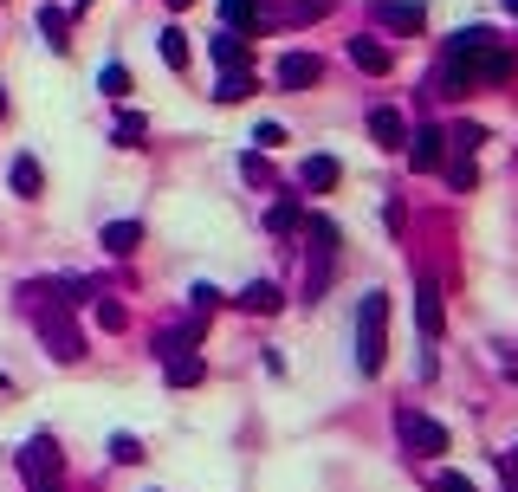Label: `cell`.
Masks as SVG:
<instances>
[{
  "label": "cell",
  "instance_id": "25",
  "mask_svg": "<svg viewBox=\"0 0 518 492\" xmlns=\"http://www.w3.org/2000/svg\"><path fill=\"white\" fill-rule=\"evenodd\" d=\"M447 143H454L460 156H473V149L486 143V123H454V130H447Z\"/></svg>",
  "mask_w": 518,
  "mask_h": 492
},
{
  "label": "cell",
  "instance_id": "38",
  "mask_svg": "<svg viewBox=\"0 0 518 492\" xmlns=\"http://www.w3.org/2000/svg\"><path fill=\"white\" fill-rule=\"evenodd\" d=\"M46 492H52V486H46Z\"/></svg>",
  "mask_w": 518,
  "mask_h": 492
},
{
  "label": "cell",
  "instance_id": "1",
  "mask_svg": "<svg viewBox=\"0 0 518 492\" xmlns=\"http://www.w3.org/2000/svg\"><path fill=\"white\" fill-rule=\"evenodd\" d=\"M512 78V52L499 46L486 26H467V33L447 39V59H441V91L434 98H460L473 85H506Z\"/></svg>",
  "mask_w": 518,
  "mask_h": 492
},
{
  "label": "cell",
  "instance_id": "17",
  "mask_svg": "<svg viewBox=\"0 0 518 492\" xmlns=\"http://www.w3.org/2000/svg\"><path fill=\"white\" fill-rule=\"evenodd\" d=\"M415 324H421V337H441V298H434V285H415Z\"/></svg>",
  "mask_w": 518,
  "mask_h": 492
},
{
  "label": "cell",
  "instance_id": "29",
  "mask_svg": "<svg viewBox=\"0 0 518 492\" xmlns=\"http://www.w3.org/2000/svg\"><path fill=\"white\" fill-rule=\"evenodd\" d=\"M111 460H124V467H136V460H143V447H136V434H117V441H111Z\"/></svg>",
  "mask_w": 518,
  "mask_h": 492
},
{
  "label": "cell",
  "instance_id": "28",
  "mask_svg": "<svg viewBox=\"0 0 518 492\" xmlns=\"http://www.w3.org/2000/svg\"><path fill=\"white\" fill-rule=\"evenodd\" d=\"M447 182H454L460 195H467V188H480V169H473V156H460L454 169H447Z\"/></svg>",
  "mask_w": 518,
  "mask_h": 492
},
{
  "label": "cell",
  "instance_id": "26",
  "mask_svg": "<svg viewBox=\"0 0 518 492\" xmlns=\"http://www.w3.org/2000/svg\"><path fill=\"white\" fill-rule=\"evenodd\" d=\"M143 136H149V123H143V117H136V111H124V117H117V130H111V143H124V149H136V143H143Z\"/></svg>",
  "mask_w": 518,
  "mask_h": 492
},
{
  "label": "cell",
  "instance_id": "36",
  "mask_svg": "<svg viewBox=\"0 0 518 492\" xmlns=\"http://www.w3.org/2000/svg\"><path fill=\"white\" fill-rule=\"evenodd\" d=\"M506 460H512V467H518V447H512V454H506Z\"/></svg>",
  "mask_w": 518,
  "mask_h": 492
},
{
  "label": "cell",
  "instance_id": "9",
  "mask_svg": "<svg viewBox=\"0 0 518 492\" xmlns=\"http://www.w3.org/2000/svg\"><path fill=\"white\" fill-rule=\"evenodd\" d=\"M272 78H279L285 91H305V85H318V78H324V65H318V52H285Z\"/></svg>",
  "mask_w": 518,
  "mask_h": 492
},
{
  "label": "cell",
  "instance_id": "18",
  "mask_svg": "<svg viewBox=\"0 0 518 492\" xmlns=\"http://www.w3.org/2000/svg\"><path fill=\"white\" fill-rule=\"evenodd\" d=\"M370 136H376L383 149H402V143H408V123H402V111H376V117H370Z\"/></svg>",
  "mask_w": 518,
  "mask_h": 492
},
{
  "label": "cell",
  "instance_id": "10",
  "mask_svg": "<svg viewBox=\"0 0 518 492\" xmlns=\"http://www.w3.org/2000/svg\"><path fill=\"white\" fill-rule=\"evenodd\" d=\"M408 162H415V169H441V156H447V130H428V123H421V130H408Z\"/></svg>",
  "mask_w": 518,
  "mask_h": 492
},
{
  "label": "cell",
  "instance_id": "19",
  "mask_svg": "<svg viewBox=\"0 0 518 492\" xmlns=\"http://www.w3.org/2000/svg\"><path fill=\"white\" fill-rule=\"evenodd\" d=\"M350 65H357V72H389V46H376V39H350Z\"/></svg>",
  "mask_w": 518,
  "mask_h": 492
},
{
  "label": "cell",
  "instance_id": "5",
  "mask_svg": "<svg viewBox=\"0 0 518 492\" xmlns=\"http://www.w3.org/2000/svg\"><path fill=\"white\" fill-rule=\"evenodd\" d=\"M59 467H65V454H59L52 434H33V441L20 447V473H26V486H33V492H46L52 480H59Z\"/></svg>",
  "mask_w": 518,
  "mask_h": 492
},
{
  "label": "cell",
  "instance_id": "33",
  "mask_svg": "<svg viewBox=\"0 0 518 492\" xmlns=\"http://www.w3.org/2000/svg\"><path fill=\"white\" fill-rule=\"evenodd\" d=\"M253 143H259V149H272V143H285V123H259V130H253Z\"/></svg>",
  "mask_w": 518,
  "mask_h": 492
},
{
  "label": "cell",
  "instance_id": "21",
  "mask_svg": "<svg viewBox=\"0 0 518 492\" xmlns=\"http://www.w3.org/2000/svg\"><path fill=\"white\" fill-rule=\"evenodd\" d=\"M227 33H259V0H221Z\"/></svg>",
  "mask_w": 518,
  "mask_h": 492
},
{
  "label": "cell",
  "instance_id": "6",
  "mask_svg": "<svg viewBox=\"0 0 518 492\" xmlns=\"http://www.w3.org/2000/svg\"><path fill=\"white\" fill-rule=\"evenodd\" d=\"M331 0H259V33L272 26H305V20H324Z\"/></svg>",
  "mask_w": 518,
  "mask_h": 492
},
{
  "label": "cell",
  "instance_id": "31",
  "mask_svg": "<svg viewBox=\"0 0 518 492\" xmlns=\"http://www.w3.org/2000/svg\"><path fill=\"white\" fill-rule=\"evenodd\" d=\"M188 305H195V311H201V318H208V311H214V305H221V292H214V285H195V292H188Z\"/></svg>",
  "mask_w": 518,
  "mask_h": 492
},
{
  "label": "cell",
  "instance_id": "22",
  "mask_svg": "<svg viewBox=\"0 0 518 492\" xmlns=\"http://www.w3.org/2000/svg\"><path fill=\"white\" fill-rule=\"evenodd\" d=\"M162 59H169L175 65V72H188V33H182V26H162Z\"/></svg>",
  "mask_w": 518,
  "mask_h": 492
},
{
  "label": "cell",
  "instance_id": "13",
  "mask_svg": "<svg viewBox=\"0 0 518 492\" xmlns=\"http://www.w3.org/2000/svg\"><path fill=\"white\" fill-rule=\"evenodd\" d=\"M234 305H240V311H253V318H272V311H279L285 298H279V285H272V279H253L247 292L234 298Z\"/></svg>",
  "mask_w": 518,
  "mask_h": 492
},
{
  "label": "cell",
  "instance_id": "24",
  "mask_svg": "<svg viewBox=\"0 0 518 492\" xmlns=\"http://www.w3.org/2000/svg\"><path fill=\"white\" fill-rule=\"evenodd\" d=\"M298 221H305V208H298V201H272V214H266V227H272V234H292Z\"/></svg>",
  "mask_w": 518,
  "mask_h": 492
},
{
  "label": "cell",
  "instance_id": "3",
  "mask_svg": "<svg viewBox=\"0 0 518 492\" xmlns=\"http://www.w3.org/2000/svg\"><path fill=\"white\" fill-rule=\"evenodd\" d=\"M311 266H305V298H324V285H331L337 272V221H324V214H311Z\"/></svg>",
  "mask_w": 518,
  "mask_h": 492
},
{
  "label": "cell",
  "instance_id": "35",
  "mask_svg": "<svg viewBox=\"0 0 518 492\" xmlns=\"http://www.w3.org/2000/svg\"><path fill=\"white\" fill-rule=\"evenodd\" d=\"M72 7H78V13H85V7H91V0H72Z\"/></svg>",
  "mask_w": 518,
  "mask_h": 492
},
{
  "label": "cell",
  "instance_id": "12",
  "mask_svg": "<svg viewBox=\"0 0 518 492\" xmlns=\"http://www.w3.org/2000/svg\"><path fill=\"white\" fill-rule=\"evenodd\" d=\"M39 33H46V46H52V52H72V13L46 0V7H39Z\"/></svg>",
  "mask_w": 518,
  "mask_h": 492
},
{
  "label": "cell",
  "instance_id": "8",
  "mask_svg": "<svg viewBox=\"0 0 518 492\" xmlns=\"http://www.w3.org/2000/svg\"><path fill=\"white\" fill-rule=\"evenodd\" d=\"M376 20H383L389 33H421V26H428V7H421V0H376Z\"/></svg>",
  "mask_w": 518,
  "mask_h": 492
},
{
  "label": "cell",
  "instance_id": "4",
  "mask_svg": "<svg viewBox=\"0 0 518 492\" xmlns=\"http://www.w3.org/2000/svg\"><path fill=\"white\" fill-rule=\"evenodd\" d=\"M39 344H46L59 363H78V357H85V337H78V324H72V311H65V298H59L52 311H39Z\"/></svg>",
  "mask_w": 518,
  "mask_h": 492
},
{
  "label": "cell",
  "instance_id": "23",
  "mask_svg": "<svg viewBox=\"0 0 518 492\" xmlns=\"http://www.w3.org/2000/svg\"><path fill=\"white\" fill-rule=\"evenodd\" d=\"M253 91V72H221V85H214V104H240Z\"/></svg>",
  "mask_w": 518,
  "mask_h": 492
},
{
  "label": "cell",
  "instance_id": "7",
  "mask_svg": "<svg viewBox=\"0 0 518 492\" xmlns=\"http://www.w3.org/2000/svg\"><path fill=\"white\" fill-rule=\"evenodd\" d=\"M395 434L408 441V454H447V428H441V421H428V415H415V408L395 415Z\"/></svg>",
  "mask_w": 518,
  "mask_h": 492
},
{
  "label": "cell",
  "instance_id": "2",
  "mask_svg": "<svg viewBox=\"0 0 518 492\" xmlns=\"http://www.w3.org/2000/svg\"><path fill=\"white\" fill-rule=\"evenodd\" d=\"M383 357H389V298L363 292V305H357V369L363 376H383Z\"/></svg>",
  "mask_w": 518,
  "mask_h": 492
},
{
  "label": "cell",
  "instance_id": "30",
  "mask_svg": "<svg viewBox=\"0 0 518 492\" xmlns=\"http://www.w3.org/2000/svg\"><path fill=\"white\" fill-rule=\"evenodd\" d=\"M98 324H104V331H124V305H111V298H98Z\"/></svg>",
  "mask_w": 518,
  "mask_h": 492
},
{
  "label": "cell",
  "instance_id": "16",
  "mask_svg": "<svg viewBox=\"0 0 518 492\" xmlns=\"http://www.w3.org/2000/svg\"><path fill=\"white\" fill-rule=\"evenodd\" d=\"M337 175H344V169H337V156H311L305 169H298V182H305L311 195H324V188H337Z\"/></svg>",
  "mask_w": 518,
  "mask_h": 492
},
{
  "label": "cell",
  "instance_id": "27",
  "mask_svg": "<svg viewBox=\"0 0 518 492\" xmlns=\"http://www.w3.org/2000/svg\"><path fill=\"white\" fill-rule=\"evenodd\" d=\"M98 91H104V98H130V72H124V65H104V72H98Z\"/></svg>",
  "mask_w": 518,
  "mask_h": 492
},
{
  "label": "cell",
  "instance_id": "11",
  "mask_svg": "<svg viewBox=\"0 0 518 492\" xmlns=\"http://www.w3.org/2000/svg\"><path fill=\"white\" fill-rule=\"evenodd\" d=\"M208 52H214L221 72H253V52H247V39H240V33H214Z\"/></svg>",
  "mask_w": 518,
  "mask_h": 492
},
{
  "label": "cell",
  "instance_id": "14",
  "mask_svg": "<svg viewBox=\"0 0 518 492\" xmlns=\"http://www.w3.org/2000/svg\"><path fill=\"white\" fill-rule=\"evenodd\" d=\"M201 376H208V357H195V350H169V382H175V389H195Z\"/></svg>",
  "mask_w": 518,
  "mask_h": 492
},
{
  "label": "cell",
  "instance_id": "37",
  "mask_svg": "<svg viewBox=\"0 0 518 492\" xmlns=\"http://www.w3.org/2000/svg\"><path fill=\"white\" fill-rule=\"evenodd\" d=\"M506 7H512V13H518V0H506Z\"/></svg>",
  "mask_w": 518,
  "mask_h": 492
},
{
  "label": "cell",
  "instance_id": "32",
  "mask_svg": "<svg viewBox=\"0 0 518 492\" xmlns=\"http://www.w3.org/2000/svg\"><path fill=\"white\" fill-rule=\"evenodd\" d=\"M434 492H480V486H473L467 473H441V480H434Z\"/></svg>",
  "mask_w": 518,
  "mask_h": 492
},
{
  "label": "cell",
  "instance_id": "20",
  "mask_svg": "<svg viewBox=\"0 0 518 492\" xmlns=\"http://www.w3.org/2000/svg\"><path fill=\"white\" fill-rule=\"evenodd\" d=\"M39 188H46L39 162H33V156H20V162H13V195H20V201H39Z\"/></svg>",
  "mask_w": 518,
  "mask_h": 492
},
{
  "label": "cell",
  "instance_id": "15",
  "mask_svg": "<svg viewBox=\"0 0 518 492\" xmlns=\"http://www.w3.org/2000/svg\"><path fill=\"white\" fill-rule=\"evenodd\" d=\"M136 246H143V227H136V221H111V227H104V253H111V259H130Z\"/></svg>",
  "mask_w": 518,
  "mask_h": 492
},
{
  "label": "cell",
  "instance_id": "34",
  "mask_svg": "<svg viewBox=\"0 0 518 492\" xmlns=\"http://www.w3.org/2000/svg\"><path fill=\"white\" fill-rule=\"evenodd\" d=\"M169 7H175V13H182V7H195V0H169Z\"/></svg>",
  "mask_w": 518,
  "mask_h": 492
}]
</instances>
